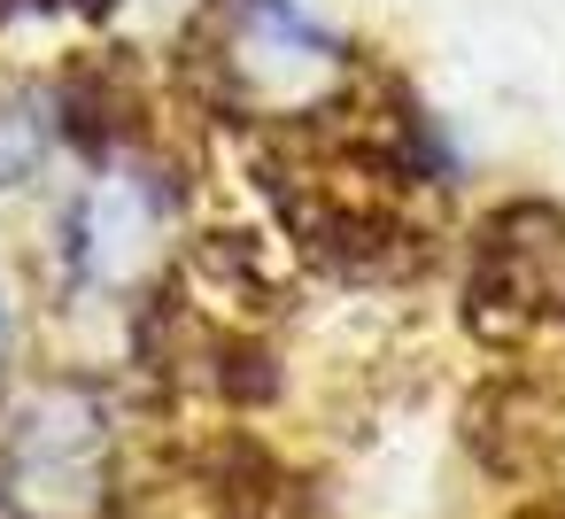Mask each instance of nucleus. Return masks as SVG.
Returning <instances> with one entry per match:
<instances>
[{
	"label": "nucleus",
	"instance_id": "5",
	"mask_svg": "<svg viewBox=\"0 0 565 519\" xmlns=\"http://www.w3.org/2000/svg\"><path fill=\"white\" fill-rule=\"evenodd\" d=\"M63 148V102H55V71H24L0 63V194H24L55 171Z\"/></svg>",
	"mask_w": 565,
	"mask_h": 519
},
{
	"label": "nucleus",
	"instance_id": "7",
	"mask_svg": "<svg viewBox=\"0 0 565 519\" xmlns=\"http://www.w3.org/2000/svg\"><path fill=\"white\" fill-rule=\"evenodd\" d=\"M511 519H565V496H542V504H519Z\"/></svg>",
	"mask_w": 565,
	"mask_h": 519
},
{
	"label": "nucleus",
	"instance_id": "1",
	"mask_svg": "<svg viewBox=\"0 0 565 519\" xmlns=\"http://www.w3.org/2000/svg\"><path fill=\"white\" fill-rule=\"evenodd\" d=\"M179 55L225 125L287 140L341 125L372 86L364 47L318 17V0H202Z\"/></svg>",
	"mask_w": 565,
	"mask_h": 519
},
{
	"label": "nucleus",
	"instance_id": "4",
	"mask_svg": "<svg viewBox=\"0 0 565 519\" xmlns=\"http://www.w3.org/2000/svg\"><path fill=\"white\" fill-rule=\"evenodd\" d=\"M457 295L472 333L495 349H534L565 333V210L542 194H511L480 210Z\"/></svg>",
	"mask_w": 565,
	"mask_h": 519
},
{
	"label": "nucleus",
	"instance_id": "3",
	"mask_svg": "<svg viewBox=\"0 0 565 519\" xmlns=\"http://www.w3.org/2000/svg\"><path fill=\"white\" fill-rule=\"evenodd\" d=\"M125 442L109 372H17L0 388V519H125Z\"/></svg>",
	"mask_w": 565,
	"mask_h": 519
},
{
	"label": "nucleus",
	"instance_id": "2",
	"mask_svg": "<svg viewBox=\"0 0 565 519\" xmlns=\"http://www.w3.org/2000/svg\"><path fill=\"white\" fill-rule=\"evenodd\" d=\"M186 225V171L163 140H132L71 179V194L47 218V295L55 310H125L140 318L171 264Z\"/></svg>",
	"mask_w": 565,
	"mask_h": 519
},
{
	"label": "nucleus",
	"instance_id": "6",
	"mask_svg": "<svg viewBox=\"0 0 565 519\" xmlns=\"http://www.w3.org/2000/svg\"><path fill=\"white\" fill-rule=\"evenodd\" d=\"M9 357H17V310H9V295H0V388L17 380V372H9Z\"/></svg>",
	"mask_w": 565,
	"mask_h": 519
}]
</instances>
